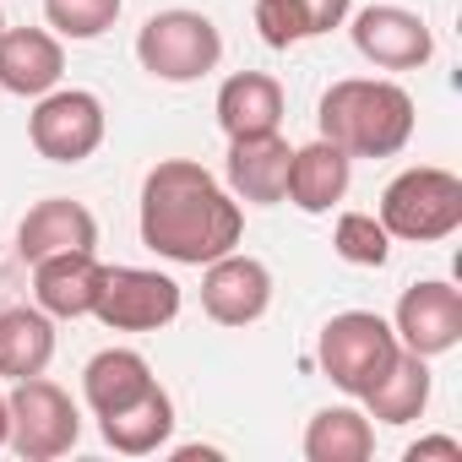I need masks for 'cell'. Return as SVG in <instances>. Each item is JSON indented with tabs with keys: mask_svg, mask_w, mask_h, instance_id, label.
<instances>
[{
	"mask_svg": "<svg viewBox=\"0 0 462 462\" xmlns=\"http://www.w3.org/2000/svg\"><path fill=\"white\" fill-rule=\"evenodd\" d=\"M245 207L196 158H163L142 180V245L174 267H207L240 251Z\"/></svg>",
	"mask_w": 462,
	"mask_h": 462,
	"instance_id": "cell-1",
	"label": "cell"
},
{
	"mask_svg": "<svg viewBox=\"0 0 462 462\" xmlns=\"http://www.w3.org/2000/svg\"><path fill=\"white\" fill-rule=\"evenodd\" d=\"M413 93L386 77H343L321 93V136L348 158H397L413 136Z\"/></svg>",
	"mask_w": 462,
	"mask_h": 462,
	"instance_id": "cell-2",
	"label": "cell"
},
{
	"mask_svg": "<svg viewBox=\"0 0 462 462\" xmlns=\"http://www.w3.org/2000/svg\"><path fill=\"white\" fill-rule=\"evenodd\" d=\"M375 217H381V228L392 240H408V245L451 240L462 228V180L451 169H435V163L402 169L381 190V212Z\"/></svg>",
	"mask_w": 462,
	"mask_h": 462,
	"instance_id": "cell-3",
	"label": "cell"
},
{
	"mask_svg": "<svg viewBox=\"0 0 462 462\" xmlns=\"http://www.w3.org/2000/svg\"><path fill=\"white\" fill-rule=\"evenodd\" d=\"M136 60L158 82H201L223 60V33L212 17L174 6V12L147 17V28L136 33Z\"/></svg>",
	"mask_w": 462,
	"mask_h": 462,
	"instance_id": "cell-4",
	"label": "cell"
},
{
	"mask_svg": "<svg viewBox=\"0 0 462 462\" xmlns=\"http://www.w3.org/2000/svg\"><path fill=\"white\" fill-rule=\"evenodd\" d=\"M397 332L392 321H381L375 310H343L321 327V343H316V359H321V375L348 392V397H365L370 381L397 359Z\"/></svg>",
	"mask_w": 462,
	"mask_h": 462,
	"instance_id": "cell-5",
	"label": "cell"
},
{
	"mask_svg": "<svg viewBox=\"0 0 462 462\" xmlns=\"http://www.w3.org/2000/svg\"><path fill=\"white\" fill-rule=\"evenodd\" d=\"M6 402H12V440L6 446L17 457L55 462L82 440V413L66 397V386H55L44 375H28V381H17V392H6Z\"/></svg>",
	"mask_w": 462,
	"mask_h": 462,
	"instance_id": "cell-6",
	"label": "cell"
},
{
	"mask_svg": "<svg viewBox=\"0 0 462 462\" xmlns=\"http://www.w3.org/2000/svg\"><path fill=\"white\" fill-rule=\"evenodd\" d=\"M104 131H109L104 98L88 93V88H50L28 115V136H33L39 158H50V163L93 158L104 147Z\"/></svg>",
	"mask_w": 462,
	"mask_h": 462,
	"instance_id": "cell-7",
	"label": "cell"
},
{
	"mask_svg": "<svg viewBox=\"0 0 462 462\" xmlns=\"http://www.w3.org/2000/svg\"><path fill=\"white\" fill-rule=\"evenodd\" d=\"M93 316L109 332H158L180 316V283L152 267H104Z\"/></svg>",
	"mask_w": 462,
	"mask_h": 462,
	"instance_id": "cell-8",
	"label": "cell"
},
{
	"mask_svg": "<svg viewBox=\"0 0 462 462\" xmlns=\"http://www.w3.org/2000/svg\"><path fill=\"white\" fill-rule=\"evenodd\" d=\"M392 332L408 354L419 359H440L462 343V289H451L446 278H424L413 289H402Z\"/></svg>",
	"mask_w": 462,
	"mask_h": 462,
	"instance_id": "cell-9",
	"label": "cell"
},
{
	"mask_svg": "<svg viewBox=\"0 0 462 462\" xmlns=\"http://www.w3.org/2000/svg\"><path fill=\"white\" fill-rule=\"evenodd\" d=\"M267 305H273V273H267V262L240 256V251L207 262V273H201V310L217 327H251V321L267 316Z\"/></svg>",
	"mask_w": 462,
	"mask_h": 462,
	"instance_id": "cell-10",
	"label": "cell"
},
{
	"mask_svg": "<svg viewBox=\"0 0 462 462\" xmlns=\"http://www.w3.org/2000/svg\"><path fill=\"white\" fill-rule=\"evenodd\" d=\"M354 50L381 71H419L435 55V33L408 6H365L354 17Z\"/></svg>",
	"mask_w": 462,
	"mask_h": 462,
	"instance_id": "cell-11",
	"label": "cell"
},
{
	"mask_svg": "<svg viewBox=\"0 0 462 462\" xmlns=\"http://www.w3.org/2000/svg\"><path fill=\"white\" fill-rule=\"evenodd\" d=\"M98 289H104V262H98L93 251H60V256L33 262V300H39V310L55 316V321H82V316H93Z\"/></svg>",
	"mask_w": 462,
	"mask_h": 462,
	"instance_id": "cell-12",
	"label": "cell"
},
{
	"mask_svg": "<svg viewBox=\"0 0 462 462\" xmlns=\"http://www.w3.org/2000/svg\"><path fill=\"white\" fill-rule=\"evenodd\" d=\"M93 245H98V217L71 196H44L17 223V256L23 262H44L60 251H93Z\"/></svg>",
	"mask_w": 462,
	"mask_h": 462,
	"instance_id": "cell-13",
	"label": "cell"
},
{
	"mask_svg": "<svg viewBox=\"0 0 462 462\" xmlns=\"http://www.w3.org/2000/svg\"><path fill=\"white\" fill-rule=\"evenodd\" d=\"M66 77V50L50 28H0V88L17 98H44Z\"/></svg>",
	"mask_w": 462,
	"mask_h": 462,
	"instance_id": "cell-14",
	"label": "cell"
},
{
	"mask_svg": "<svg viewBox=\"0 0 462 462\" xmlns=\"http://www.w3.org/2000/svg\"><path fill=\"white\" fill-rule=\"evenodd\" d=\"M289 158L294 147L267 131V136H235L228 142V196L251 207H278L289 190Z\"/></svg>",
	"mask_w": 462,
	"mask_h": 462,
	"instance_id": "cell-15",
	"label": "cell"
},
{
	"mask_svg": "<svg viewBox=\"0 0 462 462\" xmlns=\"http://www.w3.org/2000/svg\"><path fill=\"white\" fill-rule=\"evenodd\" d=\"M348 180H354V158L343 147H332L327 136H316L310 147H294V158H289V190L283 196L300 212L321 217V212H332L348 196Z\"/></svg>",
	"mask_w": 462,
	"mask_h": 462,
	"instance_id": "cell-16",
	"label": "cell"
},
{
	"mask_svg": "<svg viewBox=\"0 0 462 462\" xmlns=\"http://www.w3.org/2000/svg\"><path fill=\"white\" fill-rule=\"evenodd\" d=\"M217 125L223 136H267L283 125V88L267 71H235L217 88Z\"/></svg>",
	"mask_w": 462,
	"mask_h": 462,
	"instance_id": "cell-17",
	"label": "cell"
},
{
	"mask_svg": "<svg viewBox=\"0 0 462 462\" xmlns=\"http://www.w3.org/2000/svg\"><path fill=\"white\" fill-rule=\"evenodd\" d=\"M152 386H158V375H152V365H147L136 348H104V354H93L88 370H82V397H88L93 419H109V413L131 408V402H136L142 392H152Z\"/></svg>",
	"mask_w": 462,
	"mask_h": 462,
	"instance_id": "cell-18",
	"label": "cell"
},
{
	"mask_svg": "<svg viewBox=\"0 0 462 462\" xmlns=\"http://www.w3.org/2000/svg\"><path fill=\"white\" fill-rule=\"evenodd\" d=\"M50 359H55V316H44L39 305L0 310V375L28 381V375H44Z\"/></svg>",
	"mask_w": 462,
	"mask_h": 462,
	"instance_id": "cell-19",
	"label": "cell"
},
{
	"mask_svg": "<svg viewBox=\"0 0 462 462\" xmlns=\"http://www.w3.org/2000/svg\"><path fill=\"white\" fill-rule=\"evenodd\" d=\"M359 402H365V413L381 419V424H413V419L430 408V359L397 348V359L370 381V392H365Z\"/></svg>",
	"mask_w": 462,
	"mask_h": 462,
	"instance_id": "cell-20",
	"label": "cell"
},
{
	"mask_svg": "<svg viewBox=\"0 0 462 462\" xmlns=\"http://www.w3.org/2000/svg\"><path fill=\"white\" fill-rule=\"evenodd\" d=\"M98 430H104V440H109L120 457H152V451L169 446V435H174V402H169L163 386H152V392H142L131 408L98 419Z\"/></svg>",
	"mask_w": 462,
	"mask_h": 462,
	"instance_id": "cell-21",
	"label": "cell"
},
{
	"mask_svg": "<svg viewBox=\"0 0 462 462\" xmlns=\"http://www.w3.org/2000/svg\"><path fill=\"white\" fill-rule=\"evenodd\" d=\"M305 457L310 462H370L375 457V424L359 408H321L305 424Z\"/></svg>",
	"mask_w": 462,
	"mask_h": 462,
	"instance_id": "cell-22",
	"label": "cell"
},
{
	"mask_svg": "<svg viewBox=\"0 0 462 462\" xmlns=\"http://www.w3.org/2000/svg\"><path fill=\"white\" fill-rule=\"evenodd\" d=\"M332 251H337L348 267H386V256H392V235L381 228L375 212H343L337 228H332Z\"/></svg>",
	"mask_w": 462,
	"mask_h": 462,
	"instance_id": "cell-23",
	"label": "cell"
},
{
	"mask_svg": "<svg viewBox=\"0 0 462 462\" xmlns=\"http://www.w3.org/2000/svg\"><path fill=\"white\" fill-rule=\"evenodd\" d=\"M120 6L125 0H44V23L55 28V39L88 44V39H104L115 28Z\"/></svg>",
	"mask_w": 462,
	"mask_h": 462,
	"instance_id": "cell-24",
	"label": "cell"
},
{
	"mask_svg": "<svg viewBox=\"0 0 462 462\" xmlns=\"http://www.w3.org/2000/svg\"><path fill=\"white\" fill-rule=\"evenodd\" d=\"M256 33H262L267 50H289V44L305 39V28H300L289 0H256Z\"/></svg>",
	"mask_w": 462,
	"mask_h": 462,
	"instance_id": "cell-25",
	"label": "cell"
},
{
	"mask_svg": "<svg viewBox=\"0 0 462 462\" xmlns=\"http://www.w3.org/2000/svg\"><path fill=\"white\" fill-rule=\"evenodd\" d=\"M289 6H294L305 39H321V33H332V28L348 23V6H354V0H289Z\"/></svg>",
	"mask_w": 462,
	"mask_h": 462,
	"instance_id": "cell-26",
	"label": "cell"
},
{
	"mask_svg": "<svg viewBox=\"0 0 462 462\" xmlns=\"http://www.w3.org/2000/svg\"><path fill=\"white\" fill-rule=\"evenodd\" d=\"M402 457H408V462H430V457L462 462V440H457V435H424V440H413V446H408Z\"/></svg>",
	"mask_w": 462,
	"mask_h": 462,
	"instance_id": "cell-27",
	"label": "cell"
},
{
	"mask_svg": "<svg viewBox=\"0 0 462 462\" xmlns=\"http://www.w3.org/2000/svg\"><path fill=\"white\" fill-rule=\"evenodd\" d=\"M12 440V402H6V386H0V446Z\"/></svg>",
	"mask_w": 462,
	"mask_h": 462,
	"instance_id": "cell-28",
	"label": "cell"
},
{
	"mask_svg": "<svg viewBox=\"0 0 462 462\" xmlns=\"http://www.w3.org/2000/svg\"><path fill=\"white\" fill-rule=\"evenodd\" d=\"M0 28H6V17H0Z\"/></svg>",
	"mask_w": 462,
	"mask_h": 462,
	"instance_id": "cell-29",
	"label": "cell"
}]
</instances>
